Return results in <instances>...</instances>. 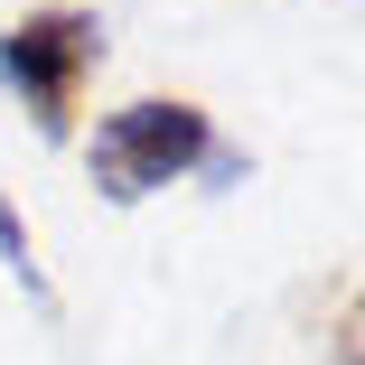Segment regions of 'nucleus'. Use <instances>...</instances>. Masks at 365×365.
<instances>
[{
    "label": "nucleus",
    "instance_id": "f257e3e1",
    "mask_svg": "<svg viewBox=\"0 0 365 365\" xmlns=\"http://www.w3.org/2000/svg\"><path fill=\"white\" fill-rule=\"evenodd\" d=\"M85 169H94V187H103L113 206H140V197H160V187H178V178H197V169L235 178L244 160L215 140L206 103H187V94H140V103H122V113L94 122Z\"/></svg>",
    "mask_w": 365,
    "mask_h": 365
},
{
    "label": "nucleus",
    "instance_id": "f03ea898",
    "mask_svg": "<svg viewBox=\"0 0 365 365\" xmlns=\"http://www.w3.org/2000/svg\"><path fill=\"white\" fill-rule=\"evenodd\" d=\"M103 66V19L94 10H29L0 29V85L19 94V113L38 122V140L76 131V103Z\"/></svg>",
    "mask_w": 365,
    "mask_h": 365
},
{
    "label": "nucleus",
    "instance_id": "20e7f679",
    "mask_svg": "<svg viewBox=\"0 0 365 365\" xmlns=\"http://www.w3.org/2000/svg\"><path fill=\"white\" fill-rule=\"evenodd\" d=\"M0 253H10V272H19V281L38 290V300H47V281H38V262H29V225H19L10 206H0Z\"/></svg>",
    "mask_w": 365,
    "mask_h": 365
},
{
    "label": "nucleus",
    "instance_id": "7ed1b4c3",
    "mask_svg": "<svg viewBox=\"0 0 365 365\" xmlns=\"http://www.w3.org/2000/svg\"><path fill=\"white\" fill-rule=\"evenodd\" d=\"M328 356H337V365H365V281L346 290V309H337V328H328Z\"/></svg>",
    "mask_w": 365,
    "mask_h": 365
}]
</instances>
